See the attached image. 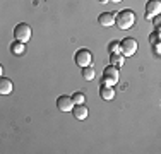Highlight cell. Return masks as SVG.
I'll list each match as a JSON object with an SVG mask.
<instances>
[{"label":"cell","mask_w":161,"mask_h":154,"mask_svg":"<svg viewBox=\"0 0 161 154\" xmlns=\"http://www.w3.org/2000/svg\"><path fill=\"white\" fill-rule=\"evenodd\" d=\"M124 62H125V57L122 55L120 52H117V53H110V63H112V65H115V67L120 69L122 65H124Z\"/></svg>","instance_id":"7c38bea8"},{"label":"cell","mask_w":161,"mask_h":154,"mask_svg":"<svg viewBox=\"0 0 161 154\" xmlns=\"http://www.w3.org/2000/svg\"><path fill=\"white\" fill-rule=\"evenodd\" d=\"M74 60H75V63H77L80 69L89 67V65H93V53H91L87 48H80V50L75 52Z\"/></svg>","instance_id":"277c9868"},{"label":"cell","mask_w":161,"mask_h":154,"mask_svg":"<svg viewBox=\"0 0 161 154\" xmlns=\"http://www.w3.org/2000/svg\"><path fill=\"white\" fill-rule=\"evenodd\" d=\"M110 2H113V3H118V2H122V0H110Z\"/></svg>","instance_id":"ffe728a7"},{"label":"cell","mask_w":161,"mask_h":154,"mask_svg":"<svg viewBox=\"0 0 161 154\" xmlns=\"http://www.w3.org/2000/svg\"><path fill=\"white\" fill-rule=\"evenodd\" d=\"M115 19H117V12H103L99 14L98 22L103 28H110V26H115Z\"/></svg>","instance_id":"52a82bcc"},{"label":"cell","mask_w":161,"mask_h":154,"mask_svg":"<svg viewBox=\"0 0 161 154\" xmlns=\"http://www.w3.org/2000/svg\"><path fill=\"white\" fill-rule=\"evenodd\" d=\"M10 52H12L14 55H24V52H26V43L14 41V43L10 45Z\"/></svg>","instance_id":"4fadbf2b"},{"label":"cell","mask_w":161,"mask_h":154,"mask_svg":"<svg viewBox=\"0 0 161 154\" xmlns=\"http://www.w3.org/2000/svg\"><path fill=\"white\" fill-rule=\"evenodd\" d=\"M84 99H86L84 92H75V94H72V101H74V105H84Z\"/></svg>","instance_id":"9a60e30c"},{"label":"cell","mask_w":161,"mask_h":154,"mask_svg":"<svg viewBox=\"0 0 161 154\" xmlns=\"http://www.w3.org/2000/svg\"><path fill=\"white\" fill-rule=\"evenodd\" d=\"M99 96H101V99H105V101H112V99L115 98L113 86H106V84H101V87H99Z\"/></svg>","instance_id":"9c48e42d"},{"label":"cell","mask_w":161,"mask_h":154,"mask_svg":"<svg viewBox=\"0 0 161 154\" xmlns=\"http://www.w3.org/2000/svg\"><path fill=\"white\" fill-rule=\"evenodd\" d=\"M153 50H154V53H156V55H161V43L153 45Z\"/></svg>","instance_id":"ac0fdd59"},{"label":"cell","mask_w":161,"mask_h":154,"mask_svg":"<svg viewBox=\"0 0 161 154\" xmlns=\"http://www.w3.org/2000/svg\"><path fill=\"white\" fill-rule=\"evenodd\" d=\"M82 79H86V80H93L94 79V69H93V65L82 69Z\"/></svg>","instance_id":"5bb4252c"},{"label":"cell","mask_w":161,"mask_h":154,"mask_svg":"<svg viewBox=\"0 0 161 154\" xmlns=\"http://www.w3.org/2000/svg\"><path fill=\"white\" fill-rule=\"evenodd\" d=\"M74 101H72L70 96H58V99H57V108H58L60 111H72V108H74Z\"/></svg>","instance_id":"ba28073f"},{"label":"cell","mask_w":161,"mask_h":154,"mask_svg":"<svg viewBox=\"0 0 161 154\" xmlns=\"http://www.w3.org/2000/svg\"><path fill=\"white\" fill-rule=\"evenodd\" d=\"M137 52V40L134 38H125L120 41V53L124 57H134Z\"/></svg>","instance_id":"5b68a950"},{"label":"cell","mask_w":161,"mask_h":154,"mask_svg":"<svg viewBox=\"0 0 161 154\" xmlns=\"http://www.w3.org/2000/svg\"><path fill=\"white\" fill-rule=\"evenodd\" d=\"M136 22V14L134 10L130 9H125V10H120L117 12V19H115V26L120 29H130Z\"/></svg>","instance_id":"6da1fadb"},{"label":"cell","mask_w":161,"mask_h":154,"mask_svg":"<svg viewBox=\"0 0 161 154\" xmlns=\"http://www.w3.org/2000/svg\"><path fill=\"white\" fill-rule=\"evenodd\" d=\"M99 2H110V0H99Z\"/></svg>","instance_id":"44dd1931"},{"label":"cell","mask_w":161,"mask_h":154,"mask_svg":"<svg viewBox=\"0 0 161 154\" xmlns=\"http://www.w3.org/2000/svg\"><path fill=\"white\" fill-rule=\"evenodd\" d=\"M12 80L7 79V77H0V94H10L12 92Z\"/></svg>","instance_id":"8fae6325"},{"label":"cell","mask_w":161,"mask_h":154,"mask_svg":"<svg viewBox=\"0 0 161 154\" xmlns=\"http://www.w3.org/2000/svg\"><path fill=\"white\" fill-rule=\"evenodd\" d=\"M72 115H74L77 120H86L87 115H89V111H87L86 105H75L72 108Z\"/></svg>","instance_id":"30bf717a"},{"label":"cell","mask_w":161,"mask_h":154,"mask_svg":"<svg viewBox=\"0 0 161 154\" xmlns=\"http://www.w3.org/2000/svg\"><path fill=\"white\" fill-rule=\"evenodd\" d=\"M161 14V0H147L146 3V19H154Z\"/></svg>","instance_id":"8992f818"},{"label":"cell","mask_w":161,"mask_h":154,"mask_svg":"<svg viewBox=\"0 0 161 154\" xmlns=\"http://www.w3.org/2000/svg\"><path fill=\"white\" fill-rule=\"evenodd\" d=\"M31 34H33V31L29 28V24H26V22H21V24H17L14 28V38H16V41L28 43L31 40Z\"/></svg>","instance_id":"3957f363"},{"label":"cell","mask_w":161,"mask_h":154,"mask_svg":"<svg viewBox=\"0 0 161 154\" xmlns=\"http://www.w3.org/2000/svg\"><path fill=\"white\" fill-rule=\"evenodd\" d=\"M118 80H120L118 67H115V65H112V63H110L108 67H105V70H103V74H101V84L115 86V84H118Z\"/></svg>","instance_id":"7a4b0ae2"},{"label":"cell","mask_w":161,"mask_h":154,"mask_svg":"<svg viewBox=\"0 0 161 154\" xmlns=\"http://www.w3.org/2000/svg\"><path fill=\"white\" fill-rule=\"evenodd\" d=\"M149 43H151V45L161 43V38H159V34L156 33V31H154V33H151V34H149Z\"/></svg>","instance_id":"e0dca14e"},{"label":"cell","mask_w":161,"mask_h":154,"mask_svg":"<svg viewBox=\"0 0 161 154\" xmlns=\"http://www.w3.org/2000/svg\"><path fill=\"white\" fill-rule=\"evenodd\" d=\"M108 52H110V53L120 52V41H112V43L108 45Z\"/></svg>","instance_id":"2e32d148"},{"label":"cell","mask_w":161,"mask_h":154,"mask_svg":"<svg viewBox=\"0 0 161 154\" xmlns=\"http://www.w3.org/2000/svg\"><path fill=\"white\" fill-rule=\"evenodd\" d=\"M153 22H154L156 28H159V24H161V14H159V15H156V17L153 19Z\"/></svg>","instance_id":"d6986e66"}]
</instances>
